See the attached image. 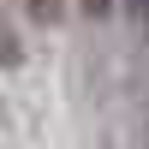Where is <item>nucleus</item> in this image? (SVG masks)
I'll use <instances>...</instances> for the list:
<instances>
[{
	"instance_id": "nucleus-1",
	"label": "nucleus",
	"mask_w": 149,
	"mask_h": 149,
	"mask_svg": "<svg viewBox=\"0 0 149 149\" xmlns=\"http://www.w3.org/2000/svg\"><path fill=\"white\" fill-rule=\"evenodd\" d=\"M0 66L6 72L24 66V36H18V18H12V0H0Z\"/></svg>"
},
{
	"instance_id": "nucleus-2",
	"label": "nucleus",
	"mask_w": 149,
	"mask_h": 149,
	"mask_svg": "<svg viewBox=\"0 0 149 149\" xmlns=\"http://www.w3.org/2000/svg\"><path fill=\"white\" fill-rule=\"evenodd\" d=\"M24 12H30L36 24H54L60 18V0H24Z\"/></svg>"
},
{
	"instance_id": "nucleus-3",
	"label": "nucleus",
	"mask_w": 149,
	"mask_h": 149,
	"mask_svg": "<svg viewBox=\"0 0 149 149\" xmlns=\"http://www.w3.org/2000/svg\"><path fill=\"white\" fill-rule=\"evenodd\" d=\"M131 12H137V24L149 30V0H131Z\"/></svg>"
},
{
	"instance_id": "nucleus-4",
	"label": "nucleus",
	"mask_w": 149,
	"mask_h": 149,
	"mask_svg": "<svg viewBox=\"0 0 149 149\" xmlns=\"http://www.w3.org/2000/svg\"><path fill=\"white\" fill-rule=\"evenodd\" d=\"M84 12H95V18H102V12H107V0H84Z\"/></svg>"
}]
</instances>
